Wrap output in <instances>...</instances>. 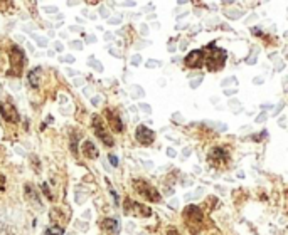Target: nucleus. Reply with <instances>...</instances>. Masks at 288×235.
I'll use <instances>...</instances> for the list:
<instances>
[{
	"mask_svg": "<svg viewBox=\"0 0 288 235\" xmlns=\"http://www.w3.org/2000/svg\"><path fill=\"white\" fill-rule=\"evenodd\" d=\"M226 57H228L226 50L217 49V47L214 46V42H211L209 46L206 47V52H204V66L207 67V71L216 72L224 67Z\"/></svg>",
	"mask_w": 288,
	"mask_h": 235,
	"instance_id": "f257e3e1",
	"label": "nucleus"
},
{
	"mask_svg": "<svg viewBox=\"0 0 288 235\" xmlns=\"http://www.w3.org/2000/svg\"><path fill=\"white\" fill-rule=\"evenodd\" d=\"M184 220H185V223H187L191 234H198L200 225H202V222H204V214L198 205H187V207L184 208Z\"/></svg>",
	"mask_w": 288,
	"mask_h": 235,
	"instance_id": "f03ea898",
	"label": "nucleus"
},
{
	"mask_svg": "<svg viewBox=\"0 0 288 235\" xmlns=\"http://www.w3.org/2000/svg\"><path fill=\"white\" fill-rule=\"evenodd\" d=\"M10 66L12 67L7 71V76H14V78H20L25 66V54L19 46H12L10 47Z\"/></svg>",
	"mask_w": 288,
	"mask_h": 235,
	"instance_id": "7ed1b4c3",
	"label": "nucleus"
},
{
	"mask_svg": "<svg viewBox=\"0 0 288 235\" xmlns=\"http://www.w3.org/2000/svg\"><path fill=\"white\" fill-rule=\"evenodd\" d=\"M133 188L137 193H140L142 197H145L147 200L154 201V203H159L160 200H162V197H160V193L157 192V188L154 185H150V183L147 182V180L144 178H135L133 180Z\"/></svg>",
	"mask_w": 288,
	"mask_h": 235,
	"instance_id": "20e7f679",
	"label": "nucleus"
},
{
	"mask_svg": "<svg viewBox=\"0 0 288 235\" xmlns=\"http://www.w3.org/2000/svg\"><path fill=\"white\" fill-rule=\"evenodd\" d=\"M207 160H209V163L213 165V167H216V168L226 167V165H228V161H229V153H228V150H226V148L217 146V148L211 150Z\"/></svg>",
	"mask_w": 288,
	"mask_h": 235,
	"instance_id": "39448f33",
	"label": "nucleus"
},
{
	"mask_svg": "<svg viewBox=\"0 0 288 235\" xmlns=\"http://www.w3.org/2000/svg\"><path fill=\"white\" fill-rule=\"evenodd\" d=\"M125 214L135 217H150L152 210L148 207H145V205L132 200V198H125Z\"/></svg>",
	"mask_w": 288,
	"mask_h": 235,
	"instance_id": "423d86ee",
	"label": "nucleus"
},
{
	"mask_svg": "<svg viewBox=\"0 0 288 235\" xmlns=\"http://www.w3.org/2000/svg\"><path fill=\"white\" fill-rule=\"evenodd\" d=\"M0 116L3 118V121H7V123H19L20 116H19V111L16 109V106L12 104V102H0Z\"/></svg>",
	"mask_w": 288,
	"mask_h": 235,
	"instance_id": "0eeeda50",
	"label": "nucleus"
},
{
	"mask_svg": "<svg viewBox=\"0 0 288 235\" xmlns=\"http://www.w3.org/2000/svg\"><path fill=\"white\" fill-rule=\"evenodd\" d=\"M93 128H94V131H96V136L100 138L105 145L113 146V138L110 136V133H108L107 128H105V124H103V121H101L100 116H93Z\"/></svg>",
	"mask_w": 288,
	"mask_h": 235,
	"instance_id": "6e6552de",
	"label": "nucleus"
},
{
	"mask_svg": "<svg viewBox=\"0 0 288 235\" xmlns=\"http://www.w3.org/2000/svg\"><path fill=\"white\" fill-rule=\"evenodd\" d=\"M135 138H137V141L140 143V145L150 146L152 143L155 141V133L150 130V128L140 124V126L137 128V131H135Z\"/></svg>",
	"mask_w": 288,
	"mask_h": 235,
	"instance_id": "1a4fd4ad",
	"label": "nucleus"
},
{
	"mask_svg": "<svg viewBox=\"0 0 288 235\" xmlns=\"http://www.w3.org/2000/svg\"><path fill=\"white\" fill-rule=\"evenodd\" d=\"M184 64L189 69H199L204 66V50H192L187 54V57L184 59Z\"/></svg>",
	"mask_w": 288,
	"mask_h": 235,
	"instance_id": "9d476101",
	"label": "nucleus"
},
{
	"mask_svg": "<svg viewBox=\"0 0 288 235\" xmlns=\"http://www.w3.org/2000/svg\"><path fill=\"white\" fill-rule=\"evenodd\" d=\"M105 116L108 118V124H110V128L115 133H122L123 131V123L122 119H120V116L116 115V113H113L111 109H107L105 111Z\"/></svg>",
	"mask_w": 288,
	"mask_h": 235,
	"instance_id": "9b49d317",
	"label": "nucleus"
},
{
	"mask_svg": "<svg viewBox=\"0 0 288 235\" xmlns=\"http://www.w3.org/2000/svg\"><path fill=\"white\" fill-rule=\"evenodd\" d=\"M101 229H103L108 235H116L120 232L118 220L116 218H105L103 222H101Z\"/></svg>",
	"mask_w": 288,
	"mask_h": 235,
	"instance_id": "f8f14e48",
	"label": "nucleus"
},
{
	"mask_svg": "<svg viewBox=\"0 0 288 235\" xmlns=\"http://www.w3.org/2000/svg\"><path fill=\"white\" fill-rule=\"evenodd\" d=\"M83 153H85L86 158H90V160H96L98 156H100V151H98V148L93 145L91 141H83Z\"/></svg>",
	"mask_w": 288,
	"mask_h": 235,
	"instance_id": "ddd939ff",
	"label": "nucleus"
},
{
	"mask_svg": "<svg viewBox=\"0 0 288 235\" xmlns=\"http://www.w3.org/2000/svg\"><path fill=\"white\" fill-rule=\"evenodd\" d=\"M42 74H44V71H42V67H36L32 69L31 72H29V84H31L32 87H39V84H41V78Z\"/></svg>",
	"mask_w": 288,
	"mask_h": 235,
	"instance_id": "4468645a",
	"label": "nucleus"
},
{
	"mask_svg": "<svg viewBox=\"0 0 288 235\" xmlns=\"http://www.w3.org/2000/svg\"><path fill=\"white\" fill-rule=\"evenodd\" d=\"M25 198H27L29 201H34V203L41 205V201H39V195L36 193V190L32 188L31 183H27V185H25Z\"/></svg>",
	"mask_w": 288,
	"mask_h": 235,
	"instance_id": "2eb2a0df",
	"label": "nucleus"
},
{
	"mask_svg": "<svg viewBox=\"0 0 288 235\" xmlns=\"http://www.w3.org/2000/svg\"><path fill=\"white\" fill-rule=\"evenodd\" d=\"M44 235H64V229L61 225H56V227H49V229L46 230Z\"/></svg>",
	"mask_w": 288,
	"mask_h": 235,
	"instance_id": "dca6fc26",
	"label": "nucleus"
},
{
	"mask_svg": "<svg viewBox=\"0 0 288 235\" xmlns=\"http://www.w3.org/2000/svg\"><path fill=\"white\" fill-rule=\"evenodd\" d=\"M91 64H93V67L96 69V71H103V66H101L100 62H96V61H93V59H91Z\"/></svg>",
	"mask_w": 288,
	"mask_h": 235,
	"instance_id": "f3484780",
	"label": "nucleus"
},
{
	"mask_svg": "<svg viewBox=\"0 0 288 235\" xmlns=\"http://www.w3.org/2000/svg\"><path fill=\"white\" fill-rule=\"evenodd\" d=\"M41 186H42V192H44V193H46V195H47V197H49V198H53V195H51V192H49V186H47V185H46V183H42V185H41Z\"/></svg>",
	"mask_w": 288,
	"mask_h": 235,
	"instance_id": "a211bd4d",
	"label": "nucleus"
},
{
	"mask_svg": "<svg viewBox=\"0 0 288 235\" xmlns=\"http://www.w3.org/2000/svg\"><path fill=\"white\" fill-rule=\"evenodd\" d=\"M202 83V78H196V81H191V87H198Z\"/></svg>",
	"mask_w": 288,
	"mask_h": 235,
	"instance_id": "6ab92c4d",
	"label": "nucleus"
},
{
	"mask_svg": "<svg viewBox=\"0 0 288 235\" xmlns=\"http://www.w3.org/2000/svg\"><path fill=\"white\" fill-rule=\"evenodd\" d=\"M140 62H142V57H140V56H133V57H132V64H133V66H138Z\"/></svg>",
	"mask_w": 288,
	"mask_h": 235,
	"instance_id": "aec40b11",
	"label": "nucleus"
},
{
	"mask_svg": "<svg viewBox=\"0 0 288 235\" xmlns=\"http://www.w3.org/2000/svg\"><path fill=\"white\" fill-rule=\"evenodd\" d=\"M108 158H110V163L113 165V167H118V160H116V156H115V155H110Z\"/></svg>",
	"mask_w": 288,
	"mask_h": 235,
	"instance_id": "412c9836",
	"label": "nucleus"
},
{
	"mask_svg": "<svg viewBox=\"0 0 288 235\" xmlns=\"http://www.w3.org/2000/svg\"><path fill=\"white\" fill-rule=\"evenodd\" d=\"M3 188H5V176L0 173V190H3Z\"/></svg>",
	"mask_w": 288,
	"mask_h": 235,
	"instance_id": "4be33fe9",
	"label": "nucleus"
},
{
	"mask_svg": "<svg viewBox=\"0 0 288 235\" xmlns=\"http://www.w3.org/2000/svg\"><path fill=\"white\" fill-rule=\"evenodd\" d=\"M157 66H159V62H157V61H148L147 62V67H157Z\"/></svg>",
	"mask_w": 288,
	"mask_h": 235,
	"instance_id": "5701e85b",
	"label": "nucleus"
},
{
	"mask_svg": "<svg viewBox=\"0 0 288 235\" xmlns=\"http://www.w3.org/2000/svg\"><path fill=\"white\" fill-rule=\"evenodd\" d=\"M36 39H37V44H39V46H46L47 40H44L42 37H39V35H36Z\"/></svg>",
	"mask_w": 288,
	"mask_h": 235,
	"instance_id": "b1692460",
	"label": "nucleus"
},
{
	"mask_svg": "<svg viewBox=\"0 0 288 235\" xmlns=\"http://www.w3.org/2000/svg\"><path fill=\"white\" fill-rule=\"evenodd\" d=\"M71 47H74V49H81L83 44L81 42H71Z\"/></svg>",
	"mask_w": 288,
	"mask_h": 235,
	"instance_id": "393cba45",
	"label": "nucleus"
},
{
	"mask_svg": "<svg viewBox=\"0 0 288 235\" xmlns=\"http://www.w3.org/2000/svg\"><path fill=\"white\" fill-rule=\"evenodd\" d=\"M167 235H180V232H177L176 229H170L169 232H167Z\"/></svg>",
	"mask_w": 288,
	"mask_h": 235,
	"instance_id": "a878e982",
	"label": "nucleus"
},
{
	"mask_svg": "<svg viewBox=\"0 0 288 235\" xmlns=\"http://www.w3.org/2000/svg\"><path fill=\"white\" fill-rule=\"evenodd\" d=\"M140 108L144 109L145 113H150V108H148V104H140Z\"/></svg>",
	"mask_w": 288,
	"mask_h": 235,
	"instance_id": "bb28decb",
	"label": "nucleus"
},
{
	"mask_svg": "<svg viewBox=\"0 0 288 235\" xmlns=\"http://www.w3.org/2000/svg\"><path fill=\"white\" fill-rule=\"evenodd\" d=\"M167 155H169V156H176V151H174L172 148H169V150H167Z\"/></svg>",
	"mask_w": 288,
	"mask_h": 235,
	"instance_id": "cd10ccee",
	"label": "nucleus"
},
{
	"mask_svg": "<svg viewBox=\"0 0 288 235\" xmlns=\"http://www.w3.org/2000/svg\"><path fill=\"white\" fill-rule=\"evenodd\" d=\"M174 118H176V119H174V121H176V123H182V116H179V115H174Z\"/></svg>",
	"mask_w": 288,
	"mask_h": 235,
	"instance_id": "c85d7f7f",
	"label": "nucleus"
},
{
	"mask_svg": "<svg viewBox=\"0 0 288 235\" xmlns=\"http://www.w3.org/2000/svg\"><path fill=\"white\" fill-rule=\"evenodd\" d=\"M63 61H66V62H72L74 59H72L71 56H68V57H63Z\"/></svg>",
	"mask_w": 288,
	"mask_h": 235,
	"instance_id": "c756f323",
	"label": "nucleus"
},
{
	"mask_svg": "<svg viewBox=\"0 0 288 235\" xmlns=\"http://www.w3.org/2000/svg\"><path fill=\"white\" fill-rule=\"evenodd\" d=\"M265 118H266L265 115H260V116H258V119H256V121H260V123H261V121H265Z\"/></svg>",
	"mask_w": 288,
	"mask_h": 235,
	"instance_id": "7c9ffc66",
	"label": "nucleus"
},
{
	"mask_svg": "<svg viewBox=\"0 0 288 235\" xmlns=\"http://www.w3.org/2000/svg\"><path fill=\"white\" fill-rule=\"evenodd\" d=\"M56 49H57V50H63V46H61V44L57 42V44H56Z\"/></svg>",
	"mask_w": 288,
	"mask_h": 235,
	"instance_id": "2f4dec72",
	"label": "nucleus"
},
{
	"mask_svg": "<svg viewBox=\"0 0 288 235\" xmlns=\"http://www.w3.org/2000/svg\"><path fill=\"white\" fill-rule=\"evenodd\" d=\"M100 102V98H93V104H98Z\"/></svg>",
	"mask_w": 288,
	"mask_h": 235,
	"instance_id": "473e14b6",
	"label": "nucleus"
}]
</instances>
